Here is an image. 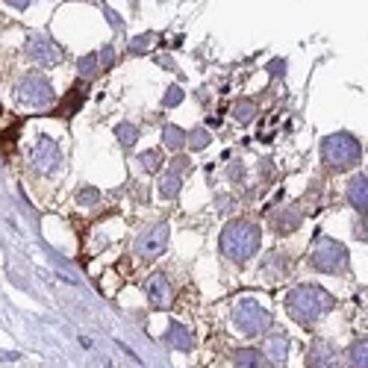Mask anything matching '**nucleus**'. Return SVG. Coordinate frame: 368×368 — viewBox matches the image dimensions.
Here are the masks:
<instances>
[{"instance_id": "1", "label": "nucleus", "mask_w": 368, "mask_h": 368, "mask_svg": "<svg viewBox=\"0 0 368 368\" xmlns=\"http://www.w3.org/2000/svg\"><path fill=\"white\" fill-rule=\"evenodd\" d=\"M333 306L336 298L318 283H301L286 294V312L301 327H315L324 315L333 312Z\"/></svg>"}, {"instance_id": "2", "label": "nucleus", "mask_w": 368, "mask_h": 368, "mask_svg": "<svg viewBox=\"0 0 368 368\" xmlns=\"http://www.w3.org/2000/svg\"><path fill=\"white\" fill-rule=\"evenodd\" d=\"M262 244V230L260 224H253L248 218H236L227 221V227L221 230V253L230 262H248L260 253Z\"/></svg>"}, {"instance_id": "3", "label": "nucleus", "mask_w": 368, "mask_h": 368, "mask_svg": "<svg viewBox=\"0 0 368 368\" xmlns=\"http://www.w3.org/2000/svg\"><path fill=\"white\" fill-rule=\"evenodd\" d=\"M321 162L330 174H345L362 162V142L353 133H330L321 139Z\"/></svg>"}, {"instance_id": "4", "label": "nucleus", "mask_w": 368, "mask_h": 368, "mask_svg": "<svg viewBox=\"0 0 368 368\" xmlns=\"http://www.w3.org/2000/svg\"><path fill=\"white\" fill-rule=\"evenodd\" d=\"M230 318H233V327L248 339L265 336L268 330H271V321H274L271 310H268L260 298H239L236 303H233Z\"/></svg>"}, {"instance_id": "5", "label": "nucleus", "mask_w": 368, "mask_h": 368, "mask_svg": "<svg viewBox=\"0 0 368 368\" xmlns=\"http://www.w3.org/2000/svg\"><path fill=\"white\" fill-rule=\"evenodd\" d=\"M310 265L315 268L318 274L336 277V274H345L351 268V253H348V248L342 242L330 239V236H318L315 244H312V251H310Z\"/></svg>"}, {"instance_id": "6", "label": "nucleus", "mask_w": 368, "mask_h": 368, "mask_svg": "<svg viewBox=\"0 0 368 368\" xmlns=\"http://www.w3.org/2000/svg\"><path fill=\"white\" fill-rule=\"evenodd\" d=\"M168 236H171V227L165 221H153V224H144L136 239H133V253L139 256L142 262H153L165 253L168 248Z\"/></svg>"}, {"instance_id": "7", "label": "nucleus", "mask_w": 368, "mask_h": 368, "mask_svg": "<svg viewBox=\"0 0 368 368\" xmlns=\"http://www.w3.org/2000/svg\"><path fill=\"white\" fill-rule=\"evenodd\" d=\"M15 101L30 109H44L53 103V85L44 74H24L15 83Z\"/></svg>"}, {"instance_id": "8", "label": "nucleus", "mask_w": 368, "mask_h": 368, "mask_svg": "<svg viewBox=\"0 0 368 368\" xmlns=\"http://www.w3.org/2000/svg\"><path fill=\"white\" fill-rule=\"evenodd\" d=\"M24 53L42 68H53V65L62 62V47H59L47 33H30L27 42H24Z\"/></svg>"}, {"instance_id": "9", "label": "nucleus", "mask_w": 368, "mask_h": 368, "mask_svg": "<svg viewBox=\"0 0 368 368\" xmlns=\"http://www.w3.org/2000/svg\"><path fill=\"white\" fill-rule=\"evenodd\" d=\"M303 362H306V368H345V360H342L339 348L327 339H312L310 348H306Z\"/></svg>"}, {"instance_id": "10", "label": "nucleus", "mask_w": 368, "mask_h": 368, "mask_svg": "<svg viewBox=\"0 0 368 368\" xmlns=\"http://www.w3.org/2000/svg\"><path fill=\"white\" fill-rule=\"evenodd\" d=\"M30 162H33V168L39 171V174H53V171L59 168V162H62L59 144H56L53 139L42 136L39 142L33 144V151H30Z\"/></svg>"}, {"instance_id": "11", "label": "nucleus", "mask_w": 368, "mask_h": 368, "mask_svg": "<svg viewBox=\"0 0 368 368\" xmlns=\"http://www.w3.org/2000/svg\"><path fill=\"white\" fill-rule=\"evenodd\" d=\"M144 294L151 301L153 310H171V301H174V286L165 271H156L144 280Z\"/></svg>"}, {"instance_id": "12", "label": "nucleus", "mask_w": 368, "mask_h": 368, "mask_svg": "<svg viewBox=\"0 0 368 368\" xmlns=\"http://www.w3.org/2000/svg\"><path fill=\"white\" fill-rule=\"evenodd\" d=\"M262 357L274 368H283L289 362V333L286 330H268L262 336Z\"/></svg>"}, {"instance_id": "13", "label": "nucleus", "mask_w": 368, "mask_h": 368, "mask_svg": "<svg viewBox=\"0 0 368 368\" xmlns=\"http://www.w3.org/2000/svg\"><path fill=\"white\" fill-rule=\"evenodd\" d=\"M303 210L298 203H289L283 206V210H274L271 212V230L277 233V236H289V233H294L301 224H303Z\"/></svg>"}, {"instance_id": "14", "label": "nucleus", "mask_w": 368, "mask_h": 368, "mask_svg": "<svg viewBox=\"0 0 368 368\" xmlns=\"http://www.w3.org/2000/svg\"><path fill=\"white\" fill-rule=\"evenodd\" d=\"M345 198L360 215H368V171H357L345 183Z\"/></svg>"}, {"instance_id": "15", "label": "nucleus", "mask_w": 368, "mask_h": 368, "mask_svg": "<svg viewBox=\"0 0 368 368\" xmlns=\"http://www.w3.org/2000/svg\"><path fill=\"white\" fill-rule=\"evenodd\" d=\"M162 339H165L168 348H174V351H180V353H189V351L194 348V333H192L186 324H180V321H171Z\"/></svg>"}, {"instance_id": "16", "label": "nucleus", "mask_w": 368, "mask_h": 368, "mask_svg": "<svg viewBox=\"0 0 368 368\" xmlns=\"http://www.w3.org/2000/svg\"><path fill=\"white\" fill-rule=\"evenodd\" d=\"M289 271H292V260L286 253L274 251V253H268V260H262V274L268 280H283L289 277Z\"/></svg>"}, {"instance_id": "17", "label": "nucleus", "mask_w": 368, "mask_h": 368, "mask_svg": "<svg viewBox=\"0 0 368 368\" xmlns=\"http://www.w3.org/2000/svg\"><path fill=\"white\" fill-rule=\"evenodd\" d=\"M156 189H159V198H162V201H177V194H180V189H183V174H177V171L168 168L165 174L159 177Z\"/></svg>"}, {"instance_id": "18", "label": "nucleus", "mask_w": 368, "mask_h": 368, "mask_svg": "<svg viewBox=\"0 0 368 368\" xmlns=\"http://www.w3.org/2000/svg\"><path fill=\"white\" fill-rule=\"evenodd\" d=\"M348 368H368V339H357L348 348Z\"/></svg>"}, {"instance_id": "19", "label": "nucleus", "mask_w": 368, "mask_h": 368, "mask_svg": "<svg viewBox=\"0 0 368 368\" xmlns=\"http://www.w3.org/2000/svg\"><path fill=\"white\" fill-rule=\"evenodd\" d=\"M115 139L121 142V147H127V151H130V147L142 139V130L136 124H130V121H121V124L115 127Z\"/></svg>"}, {"instance_id": "20", "label": "nucleus", "mask_w": 368, "mask_h": 368, "mask_svg": "<svg viewBox=\"0 0 368 368\" xmlns=\"http://www.w3.org/2000/svg\"><path fill=\"white\" fill-rule=\"evenodd\" d=\"M162 144L168 151H183V147H186V130L177 127V124H168L162 130Z\"/></svg>"}, {"instance_id": "21", "label": "nucleus", "mask_w": 368, "mask_h": 368, "mask_svg": "<svg viewBox=\"0 0 368 368\" xmlns=\"http://www.w3.org/2000/svg\"><path fill=\"white\" fill-rule=\"evenodd\" d=\"M260 351L253 348H239L233 351V368H260Z\"/></svg>"}, {"instance_id": "22", "label": "nucleus", "mask_w": 368, "mask_h": 368, "mask_svg": "<svg viewBox=\"0 0 368 368\" xmlns=\"http://www.w3.org/2000/svg\"><path fill=\"white\" fill-rule=\"evenodd\" d=\"M233 118H236L239 124H251V121L256 118V103L248 101V97H242V101L233 103Z\"/></svg>"}, {"instance_id": "23", "label": "nucleus", "mask_w": 368, "mask_h": 368, "mask_svg": "<svg viewBox=\"0 0 368 368\" xmlns=\"http://www.w3.org/2000/svg\"><path fill=\"white\" fill-rule=\"evenodd\" d=\"M210 142H212V136H210V130H206V127H194V130L186 133L189 151H203V147L210 144Z\"/></svg>"}, {"instance_id": "24", "label": "nucleus", "mask_w": 368, "mask_h": 368, "mask_svg": "<svg viewBox=\"0 0 368 368\" xmlns=\"http://www.w3.org/2000/svg\"><path fill=\"white\" fill-rule=\"evenodd\" d=\"M77 71H80V77L85 80H92L97 71H101V59H97V53H85L77 59Z\"/></svg>"}, {"instance_id": "25", "label": "nucleus", "mask_w": 368, "mask_h": 368, "mask_svg": "<svg viewBox=\"0 0 368 368\" xmlns=\"http://www.w3.org/2000/svg\"><path fill=\"white\" fill-rule=\"evenodd\" d=\"M136 162L147 171V174H156L159 165H162V151H142Z\"/></svg>"}, {"instance_id": "26", "label": "nucleus", "mask_w": 368, "mask_h": 368, "mask_svg": "<svg viewBox=\"0 0 368 368\" xmlns=\"http://www.w3.org/2000/svg\"><path fill=\"white\" fill-rule=\"evenodd\" d=\"M97 201H101V192H97L94 186H80V192H77L80 206H97Z\"/></svg>"}, {"instance_id": "27", "label": "nucleus", "mask_w": 368, "mask_h": 368, "mask_svg": "<svg viewBox=\"0 0 368 368\" xmlns=\"http://www.w3.org/2000/svg\"><path fill=\"white\" fill-rule=\"evenodd\" d=\"M244 177H248V168H244V162H230V168H227V180L233 183V186H242L244 183Z\"/></svg>"}, {"instance_id": "28", "label": "nucleus", "mask_w": 368, "mask_h": 368, "mask_svg": "<svg viewBox=\"0 0 368 368\" xmlns=\"http://www.w3.org/2000/svg\"><path fill=\"white\" fill-rule=\"evenodd\" d=\"M183 97H186V94H183V89H180V85H168V89H165V94H162V106L174 109V106H180V103H183Z\"/></svg>"}, {"instance_id": "29", "label": "nucleus", "mask_w": 368, "mask_h": 368, "mask_svg": "<svg viewBox=\"0 0 368 368\" xmlns=\"http://www.w3.org/2000/svg\"><path fill=\"white\" fill-rule=\"evenodd\" d=\"M151 44H153V33H144V35H139V39H133L130 42V53H147L151 51Z\"/></svg>"}, {"instance_id": "30", "label": "nucleus", "mask_w": 368, "mask_h": 368, "mask_svg": "<svg viewBox=\"0 0 368 368\" xmlns=\"http://www.w3.org/2000/svg\"><path fill=\"white\" fill-rule=\"evenodd\" d=\"M351 233H353V239H357V242H368V215L353 218Z\"/></svg>"}, {"instance_id": "31", "label": "nucleus", "mask_w": 368, "mask_h": 368, "mask_svg": "<svg viewBox=\"0 0 368 368\" xmlns=\"http://www.w3.org/2000/svg\"><path fill=\"white\" fill-rule=\"evenodd\" d=\"M171 171H177V174H192V159L186 153H180L171 159Z\"/></svg>"}, {"instance_id": "32", "label": "nucleus", "mask_w": 368, "mask_h": 368, "mask_svg": "<svg viewBox=\"0 0 368 368\" xmlns=\"http://www.w3.org/2000/svg\"><path fill=\"white\" fill-rule=\"evenodd\" d=\"M97 59H101V68H109V65L115 62V47H112V44H106L103 51L97 53Z\"/></svg>"}, {"instance_id": "33", "label": "nucleus", "mask_w": 368, "mask_h": 368, "mask_svg": "<svg viewBox=\"0 0 368 368\" xmlns=\"http://www.w3.org/2000/svg\"><path fill=\"white\" fill-rule=\"evenodd\" d=\"M233 203H236V198H233V194H218V198H215L218 212H224V215L233 210Z\"/></svg>"}, {"instance_id": "34", "label": "nucleus", "mask_w": 368, "mask_h": 368, "mask_svg": "<svg viewBox=\"0 0 368 368\" xmlns=\"http://www.w3.org/2000/svg\"><path fill=\"white\" fill-rule=\"evenodd\" d=\"M268 74L277 80V77H286V59H274V62H268Z\"/></svg>"}, {"instance_id": "35", "label": "nucleus", "mask_w": 368, "mask_h": 368, "mask_svg": "<svg viewBox=\"0 0 368 368\" xmlns=\"http://www.w3.org/2000/svg\"><path fill=\"white\" fill-rule=\"evenodd\" d=\"M260 177L262 180H271L274 177V162H271V159H262V162H260Z\"/></svg>"}, {"instance_id": "36", "label": "nucleus", "mask_w": 368, "mask_h": 368, "mask_svg": "<svg viewBox=\"0 0 368 368\" xmlns=\"http://www.w3.org/2000/svg\"><path fill=\"white\" fill-rule=\"evenodd\" d=\"M136 201L139 203H147V186H136Z\"/></svg>"}, {"instance_id": "37", "label": "nucleus", "mask_w": 368, "mask_h": 368, "mask_svg": "<svg viewBox=\"0 0 368 368\" xmlns=\"http://www.w3.org/2000/svg\"><path fill=\"white\" fill-rule=\"evenodd\" d=\"M6 3H9V6H15V9H27V6L33 3V0H6Z\"/></svg>"}]
</instances>
